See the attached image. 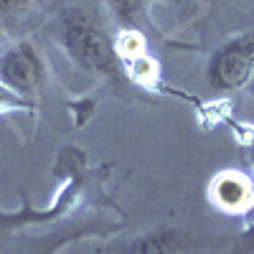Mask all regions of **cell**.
<instances>
[{"label":"cell","instance_id":"cell-5","mask_svg":"<svg viewBox=\"0 0 254 254\" xmlns=\"http://www.w3.org/2000/svg\"><path fill=\"white\" fill-rule=\"evenodd\" d=\"M188 252V237L178 229H155L132 244L130 254H183Z\"/></svg>","mask_w":254,"mask_h":254},{"label":"cell","instance_id":"cell-12","mask_svg":"<svg viewBox=\"0 0 254 254\" xmlns=\"http://www.w3.org/2000/svg\"><path fill=\"white\" fill-rule=\"evenodd\" d=\"M0 38H3V28H0Z\"/></svg>","mask_w":254,"mask_h":254},{"label":"cell","instance_id":"cell-4","mask_svg":"<svg viewBox=\"0 0 254 254\" xmlns=\"http://www.w3.org/2000/svg\"><path fill=\"white\" fill-rule=\"evenodd\" d=\"M208 198L224 214H249L254 208V178L239 171H224L211 181Z\"/></svg>","mask_w":254,"mask_h":254},{"label":"cell","instance_id":"cell-9","mask_svg":"<svg viewBox=\"0 0 254 254\" xmlns=\"http://www.w3.org/2000/svg\"><path fill=\"white\" fill-rule=\"evenodd\" d=\"M31 3L33 0H0V13H13V10H20Z\"/></svg>","mask_w":254,"mask_h":254},{"label":"cell","instance_id":"cell-7","mask_svg":"<svg viewBox=\"0 0 254 254\" xmlns=\"http://www.w3.org/2000/svg\"><path fill=\"white\" fill-rule=\"evenodd\" d=\"M31 102L28 97L13 92L8 84L0 81V115H8V112H20V110H28Z\"/></svg>","mask_w":254,"mask_h":254},{"label":"cell","instance_id":"cell-10","mask_svg":"<svg viewBox=\"0 0 254 254\" xmlns=\"http://www.w3.org/2000/svg\"><path fill=\"white\" fill-rule=\"evenodd\" d=\"M252 165H254V145H252Z\"/></svg>","mask_w":254,"mask_h":254},{"label":"cell","instance_id":"cell-6","mask_svg":"<svg viewBox=\"0 0 254 254\" xmlns=\"http://www.w3.org/2000/svg\"><path fill=\"white\" fill-rule=\"evenodd\" d=\"M107 3L115 10L117 20H122L127 28H135V20L140 18L142 10V0H107Z\"/></svg>","mask_w":254,"mask_h":254},{"label":"cell","instance_id":"cell-1","mask_svg":"<svg viewBox=\"0 0 254 254\" xmlns=\"http://www.w3.org/2000/svg\"><path fill=\"white\" fill-rule=\"evenodd\" d=\"M61 44L66 54L87 71L110 79L120 74V61L112 41L87 10L71 8L61 15Z\"/></svg>","mask_w":254,"mask_h":254},{"label":"cell","instance_id":"cell-2","mask_svg":"<svg viewBox=\"0 0 254 254\" xmlns=\"http://www.w3.org/2000/svg\"><path fill=\"white\" fill-rule=\"evenodd\" d=\"M254 76V31L229 38L208 61V81L219 92H237Z\"/></svg>","mask_w":254,"mask_h":254},{"label":"cell","instance_id":"cell-8","mask_svg":"<svg viewBox=\"0 0 254 254\" xmlns=\"http://www.w3.org/2000/svg\"><path fill=\"white\" fill-rule=\"evenodd\" d=\"M242 254H254V208L249 211V224L242 234Z\"/></svg>","mask_w":254,"mask_h":254},{"label":"cell","instance_id":"cell-3","mask_svg":"<svg viewBox=\"0 0 254 254\" xmlns=\"http://www.w3.org/2000/svg\"><path fill=\"white\" fill-rule=\"evenodd\" d=\"M44 76H46L44 61L28 41L13 44L0 54V81L8 84L13 92L28 97L44 84Z\"/></svg>","mask_w":254,"mask_h":254},{"label":"cell","instance_id":"cell-11","mask_svg":"<svg viewBox=\"0 0 254 254\" xmlns=\"http://www.w3.org/2000/svg\"><path fill=\"white\" fill-rule=\"evenodd\" d=\"M44 254H54V249H46V252H44Z\"/></svg>","mask_w":254,"mask_h":254}]
</instances>
